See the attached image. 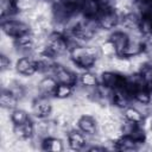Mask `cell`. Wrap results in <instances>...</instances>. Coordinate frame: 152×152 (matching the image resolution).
Instances as JSON below:
<instances>
[{
  "mask_svg": "<svg viewBox=\"0 0 152 152\" xmlns=\"http://www.w3.org/2000/svg\"><path fill=\"white\" fill-rule=\"evenodd\" d=\"M51 104L48 102V101H39L36 106H34V113L39 118H46L50 113H51Z\"/></svg>",
  "mask_w": 152,
  "mask_h": 152,
  "instance_id": "cell-6",
  "label": "cell"
},
{
  "mask_svg": "<svg viewBox=\"0 0 152 152\" xmlns=\"http://www.w3.org/2000/svg\"><path fill=\"white\" fill-rule=\"evenodd\" d=\"M124 116L128 122H133V124H140L144 120L142 114L135 108H127L125 110Z\"/></svg>",
  "mask_w": 152,
  "mask_h": 152,
  "instance_id": "cell-7",
  "label": "cell"
},
{
  "mask_svg": "<svg viewBox=\"0 0 152 152\" xmlns=\"http://www.w3.org/2000/svg\"><path fill=\"white\" fill-rule=\"evenodd\" d=\"M101 53H102L104 57H112V56H114V55L116 53V50H115L114 44H113L110 40L103 43V44L101 45Z\"/></svg>",
  "mask_w": 152,
  "mask_h": 152,
  "instance_id": "cell-12",
  "label": "cell"
},
{
  "mask_svg": "<svg viewBox=\"0 0 152 152\" xmlns=\"http://www.w3.org/2000/svg\"><path fill=\"white\" fill-rule=\"evenodd\" d=\"M78 127L84 133L94 134L96 131V121L90 115H83L78 119Z\"/></svg>",
  "mask_w": 152,
  "mask_h": 152,
  "instance_id": "cell-4",
  "label": "cell"
},
{
  "mask_svg": "<svg viewBox=\"0 0 152 152\" xmlns=\"http://www.w3.org/2000/svg\"><path fill=\"white\" fill-rule=\"evenodd\" d=\"M11 120L14 125H23L27 121H30L28 114L23 109H14L11 115Z\"/></svg>",
  "mask_w": 152,
  "mask_h": 152,
  "instance_id": "cell-8",
  "label": "cell"
},
{
  "mask_svg": "<svg viewBox=\"0 0 152 152\" xmlns=\"http://www.w3.org/2000/svg\"><path fill=\"white\" fill-rule=\"evenodd\" d=\"M15 69L19 74L24 76H31L38 70V63L31 57H21L15 63Z\"/></svg>",
  "mask_w": 152,
  "mask_h": 152,
  "instance_id": "cell-2",
  "label": "cell"
},
{
  "mask_svg": "<svg viewBox=\"0 0 152 152\" xmlns=\"http://www.w3.org/2000/svg\"><path fill=\"white\" fill-rule=\"evenodd\" d=\"M81 82L83 86L86 87H95L96 86V77L95 75L90 74V72H84L82 76H81Z\"/></svg>",
  "mask_w": 152,
  "mask_h": 152,
  "instance_id": "cell-13",
  "label": "cell"
},
{
  "mask_svg": "<svg viewBox=\"0 0 152 152\" xmlns=\"http://www.w3.org/2000/svg\"><path fill=\"white\" fill-rule=\"evenodd\" d=\"M71 94H72V86H69V84H59L58 83V86H57L53 95H56L59 99H66Z\"/></svg>",
  "mask_w": 152,
  "mask_h": 152,
  "instance_id": "cell-10",
  "label": "cell"
},
{
  "mask_svg": "<svg viewBox=\"0 0 152 152\" xmlns=\"http://www.w3.org/2000/svg\"><path fill=\"white\" fill-rule=\"evenodd\" d=\"M10 59L5 56V55H1V57H0V66H1V71L4 72V71H6L8 68H10Z\"/></svg>",
  "mask_w": 152,
  "mask_h": 152,
  "instance_id": "cell-14",
  "label": "cell"
},
{
  "mask_svg": "<svg viewBox=\"0 0 152 152\" xmlns=\"http://www.w3.org/2000/svg\"><path fill=\"white\" fill-rule=\"evenodd\" d=\"M1 27H2L4 33H6L8 37H12V38H17V37L28 32V26L25 23L20 21V20L4 21Z\"/></svg>",
  "mask_w": 152,
  "mask_h": 152,
  "instance_id": "cell-1",
  "label": "cell"
},
{
  "mask_svg": "<svg viewBox=\"0 0 152 152\" xmlns=\"http://www.w3.org/2000/svg\"><path fill=\"white\" fill-rule=\"evenodd\" d=\"M68 141H69V145L71 146V148H74V150H80L86 144L84 137L78 132H70L68 134Z\"/></svg>",
  "mask_w": 152,
  "mask_h": 152,
  "instance_id": "cell-5",
  "label": "cell"
},
{
  "mask_svg": "<svg viewBox=\"0 0 152 152\" xmlns=\"http://www.w3.org/2000/svg\"><path fill=\"white\" fill-rule=\"evenodd\" d=\"M56 81L59 84L74 86L77 80H76L75 74H72L71 71H69L68 69H64V68H59L56 70Z\"/></svg>",
  "mask_w": 152,
  "mask_h": 152,
  "instance_id": "cell-3",
  "label": "cell"
},
{
  "mask_svg": "<svg viewBox=\"0 0 152 152\" xmlns=\"http://www.w3.org/2000/svg\"><path fill=\"white\" fill-rule=\"evenodd\" d=\"M44 145V148L45 150H50V151H61L63 150V146H62V141L58 140V139H55V138H48L44 140L43 142Z\"/></svg>",
  "mask_w": 152,
  "mask_h": 152,
  "instance_id": "cell-11",
  "label": "cell"
},
{
  "mask_svg": "<svg viewBox=\"0 0 152 152\" xmlns=\"http://www.w3.org/2000/svg\"><path fill=\"white\" fill-rule=\"evenodd\" d=\"M58 86V82L56 81V78H51V77H48V78H44L40 84H39V88L43 93H52L55 94V90Z\"/></svg>",
  "mask_w": 152,
  "mask_h": 152,
  "instance_id": "cell-9",
  "label": "cell"
},
{
  "mask_svg": "<svg viewBox=\"0 0 152 152\" xmlns=\"http://www.w3.org/2000/svg\"><path fill=\"white\" fill-rule=\"evenodd\" d=\"M150 43L152 44V33H150Z\"/></svg>",
  "mask_w": 152,
  "mask_h": 152,
  "instance_id": "cell-15",
  "label": "cell"
}]
</instances>
